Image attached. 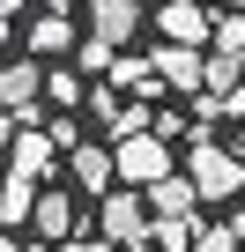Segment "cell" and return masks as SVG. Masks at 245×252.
I'll use <instances>...</instances> for the list:
<instances>
[{
	"label": "cell",
	"instance_id": "1",
	"mask_svg": "<svg viewBox=\"0 0 245 252\" xmlns=\"http://www.w3.org/2000/svg\"><path fill=\"white\" fill-rule=\"evenodd\" d=\"M186 178H193L201 200H230L245 186V156H230L215 134H186Z\"/></svg>",
	"mask_w": 245,
	"mask_h": 252
},
{
	"label": "cell",
	"instance_id": "2",
	"mask_svg": "<svg viewBox=\"0 0 245 252\" xmlns=\"http://www.w3.org/2000/svg\"><path fill=\"white\" fill-rule=\"evenodd\" d=\"M97 237H111L119 252H149V200L127 193V186H111L97 200Z\"/></svg>",
	"mask_w": 245,
	"mask_h": 252
},
{
	"label": "cell",
	"instance_id": "3",
	"mask_svg": "<svg viewBox=\"0 0 245 252\" xmlns=\"http://www.w3.org/2000/svg\"><path fill=\"white\" fill-rule=\"evenodd\" d=\"M111 171H119V186H156V178L171 171V141H156V134L111 141Z\"/></svg>",
	"mask_w": 245,
	"mask_h": 252
},
{
	"label": "cell",
	"instance_id": "4",
	"mask_svg": "<svg viewBox=\"0 0 245 252\" xmlns=\"http://www.w3.org/2000/svg\"><path fill=\"white\" fill-rule=\"evenodd\" d=\"M37 96H45V67L37 60L0 67V111H15V126H37Z\"/></svg>",
	"mask_w": 245,
	"mask_h": 252
},
{
	"label": "cell",
	"instance_id": "5",
	"mask_svg": "<svg viewBox=\"0 0 245 252\" xmlns=\"http://www.w3.org/2000/svg\"><path fill=\"white\" fill-rule=\"evenodd\" d=\"M156 30H164V45H201V52H208L215 15L201 8V0H164V8H156Z\"/></svg>",
	"mask_w": 245,
	"mask_h": 252
},
{
	"label": "cell",
	"instance_id": "6",
	"mask_svg": "<svg viewBox=\"0 0 245 252\" xmlns=\"http://www.w3.org/2000/svg\"><path fill=\"white\" fill-rule=\"evenodd\" d=\"M52 163H60V141L37 134V126H15V141H8V171L37 186V178H52Z\"/></svg>",
	"mask_w": 245,
	"mask_h": 252
},
{
	"label": "cell",
	"instance_id": "7",
	"mask_svg": "<svg viewBox=\"0 0 245 252\" xmlns=\"http://www.w3.org/2000/svg\"><path fill=\"white\" fill-rule=\"evenodd\" d=\"M149 67H156V82H164V89L193 96V89H201V67H208V52H201V45H164Z\"/></svg>",
	"mask_w": 245,
	"mask_h": 252
},
{
	"label": "cell",
	"instance_id": "8",
	"mask_svg": "<svg viewBox=\"0 0 245 252\" xmlns=\"http://www.w3.org/2000/svg\"><path fill=\"white\" fill-rule=\"evenodd\" d=\"M67 171H74L82 193H111V178H119L111 171V141H74L67 149Z\"/></svg>",
	"mask_w": 245,
	"mask_h": 252
},
{
	"label": "cell",
	"instance_id": "9",
	"mask_svg": "<svg viewBox=\"0 0 245 252\" xmlns=\"http://www.w3.org/2000/svg\"><path fill=\"white\" fill-rule=\"evenodd\" d=\"M134 30H141V0H89V37L127 45Z\"/></svg>",
	"mask_w": 245,
	"mask_h": 252
},
{
	"label": "cell",
	"instance_id": "10",
	"mask_svg": "<svg viewBox=\"0 0 245 252\" xmlns=\"http://www.w3.org/2000/svg\"><path fill=\"white\" fill-rule=\"evenodd\" d=\"M74 45H82V23H67V15H52V8L30 23V60H67Z\"/></svg>",
	"mask_w": 245,
	"mask_h": 252
},
{
	"label": "cell",
	"instance_id": "11",
	"mask_svg": "<svg viewBox=\"0 0 245 252\" xmlns=\"http://www.w3.org/2000/svg\"><path fill=\"white\" fill-rule=\"evenodd\" d=\"M141 200H149V215H193V178H178V171H164L156 186H141Z\"/></svg>",
	"mask_w": 245,
	"mask_h": 252
},
{
	"label": "cell",
	"instance_id": "12",
	"mask_svg": "<svg viewBox=\"0 0 245 252\" xmlns=\"http://www.w3.org/2000/svg\"><path fill=\"white\" fill-rule=\"evenodd\" d=\"M30 222H37V237H52V245H67L74 237V200L52 186V193H37V208H30Z\"/></svg>",
	"mask_w": 245,
	"mask_h": 252
},
{
	"label": "cell",
	"instance_id": "13",
	"mask_svg": "<svg viewBox=\"0 0 245 252\" xmlns=\"http://www.w3.org/2000/svg\"><path fill=\"white\" fill-rule=\"evenodd\" d=\"M104 82H111V89H134V96H156V89H164V82H156V67H149V60H134V52H111Z\"/></svg>",
	"mask_w": 245,
	"mask_h": 252
},
{
	"label": "cell",
	"instance_id": "14",
	"mask_svg": "<svg viewBox=\"0 0 245 252\" xmlns=\"http://www.w3.org/2000/svg\"><path fill=\"white\" fill-rule=\"evenodd\" d=\"M30 208H37V186L30 178H0V230H15V222H30Z\"/></svg>",
	"mask_w": 245,
	"mask_h": 252
},
{
	"label": "cell",
	"instance_id": "15",
	"mask_svg": "<svg viewBox=\"0 0 245 252\" xmlns=\"http://www.w3.org/2000/svg\"><path fill=\"white\" fill-rule=\"evenodd\" d=\"M149 245L156 252H193V215H149Z\"/></svg>",
	"mask_w": 245,
	"mask_h": 252
},
{
	"label": "cell",
	"instance_id": "16",
	"mask_svg": "<svg viewBox=\"0 0 245 252\" xmlns=\"http://www.w3.org/2000/svg\"><path fill=\"white\" fill-rule=\"evenodd\" d=\"M245 245V208L230 215V222H208V230H193V252H238Z\"/></svg>",
	"mask_w": 245,
	"mask_h": 252
},
{
	"label": "cell",
	"instance_id": "17",
	"mask_svg": "<svg viewBox=\"0 0 245 252\" xmlns=\"http://www.w3.org/2000/svg\"><path fill=\"white\" fill-rule=\"evenodd\" d=\"M208 52H238V60H245V23H238V15H215V30H208Z\"/></svg>",
	"mask_w": 245,
	"mask_h": 252
},
{
	"label": "cell",
	"instance_id": "18",
	"mask_svg": "<svg viewBox=\"0 0 245 252\" xmlns=\"http://www.w3.org/2000/svg\"><path fill=\"white\" fill-rule=\"evenodd\" d=\"M104 134H111V141H127V134H149V104H119Z\"/></svg>",
	"mask_w": 245,
	"mask_h": 252
},
{
	"label": "cell",
	"instance_id": "19",
	"mask_svg": "<svg viewBox=\"0 0 245 252\" xmlns=\"http://www.w3.org/2000/svg\"><path fill=\"white\" fill-rule=\"evenodd\" d=\"M45 96H52L60 111H67V104H82V74H67V67H52V74H45Z\"/></svg>",
	"mask_w": 245,
	"mask_h": 252
},
{
	"label": "cell",
	"instance_id": "20",
	"mask_svg": "<svg viewBox=\"0 0 245 252\" xmlns=\"http://www.w3.org/2000/svg\"><path fill=\"white\" fill-rule=\"evenodd\" d=\"M111 52H119V45H104V37H82V45H74V60H82L89 74H104V67H111Z\"/></svg>",
	"mask_w": 245,
	"mask_h": 252
},
{
	"label": "cell",
	"instance_id": "21",
	"mask_svg": "<svg viewBox=\"0 0 245 252\" xmlns=\"http://www.w3.org/2000/svg\"><path fill=\"white\" fill-rule=\"evenodd\" d=\"M111 111H119V89H111V82H104V89H89V119H97V126H111Z\"/></svg>",
	"mask_w": 245,
	"mask_h": 252
},
{
	"label": "cell",
	"instance_id": "22",
	"mask_svg": "<svg viewBox=\"0 0 245 252\" xmlns=\"http://www.w3.org/2000/svg\"><path fill=\"white\" fill-rule=\"evenodd\" d=\"M67 252H119L111 237H67Z\"/></svg>",
	"mask_w": 245,
	"mask_h": 252
},
{
	"label": "cell",
	"instance_id": "23",
	"mask_svg": "<svg viewBox=\"0 0 245 252\" xmlns=\"http://www.w3.org/2000/svg\"><path fill=\"white\" fill-rule=\"evenodd\" d=\"M223 111H230V119H245V82H238V89H223Z\"/></svg>",
	"mask_w": 245,
	"mask_h": 252
},
{
	"label": "cell",
	"instance_id": "24",
	"mask_svg": "<svg viewBox=\"0 0 245 252\" xmlns=\"http://www.w3.org/2000/svg\"><path fill=\"white\" fill-rule=\"evenodd\" d=\"M8 141H15V111H0V156H8Z\"/></svg>",
	"mask_w": 245,
	"mask_h": 252
},
{
	"label": "cell",
	"instance_id": "25",
	"mask_svg": "<svg viewBox=\"0 0 245 252\" xmlns=\"http://www.w3.org/2000/svg\"><path fill=\"white\" fill-rule=\"evenodd\" d=\"M45 8H52V15H74V0H45Z\"/></svg>",
	"mask_w": 245,
	"mask_h": 252
},
{
	"label": "cell",
	"instance_id": "26",
	"mask_svg": "<svg viewBox=\"0 0 245 252\" xmlns=\"http://www.w3.org/2000/svg\"><path fill=\"white\" fill-rule=\"evenodd\" d=\"M30 252H67V245H52V237H45V245H30Z\"/></svg>",
	"mask_w": 245,
	"mask_h": 252
},
{
	"label": "cell",
	"instance_id": "27",
	"mask_svg": "<svg viewBox=\"0 0 245 252\" xmlns=\"http://www.w3.org/2000/svg\"><path fill=\"white\" fill-rule=\"evenodd\" d=\"M0 252H23V245H15V237H0Z\"/></svg>",
	"mask_w": 245,
	"mask_h": 252
},
{
	"label": "cell",
	"instance_id": "28",
	"mask_svg": "<svg viewBox=\"0 0 245 252\" xmlns=\"http://www.w3.org/2000/svg\"><path fill=\"white\" fill-rule=\"evenodd\" d=\"M238 156H245V119H238Z\"/></svg>",
	"mask_w": 245,
	"mask_h": 252
},
{
	"label": "cell",
	"instance_id": "29",
	"mask_svg": "<svg viewBox=\"0 0 245 252\" xmlns=\"http://www.w3.org/2000/svg\"><path fill=\"white\" fill-rule=\"evenodd\" d=\"M238 8H245V0H238Z\"/></svg>",
	"mask_w": 245,
	"mask_h": 252
}]
</instances>
